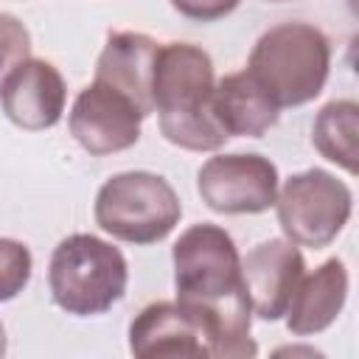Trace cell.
I'll list each match as a JSON object with an SVG mask.
<instances>
[{"label":"cell","mask_w":359,"mask_h":359,"mask_svg":"<svg viewBox=\"0 0 359 359\" xmlns=\"http://www.w3.org/2000/svg\"><path fill=\"white\" fill-rule=\"evenodd\" d=\"M171 258L177 300L202 311L213 325V356H255L258 345L250 337L252 311L233 236L210 222L191 224L180 233Z\"/></svg>","instance_id":"6da1fadb"},{"label":"cell","mask_w":359,"mask_h":359,"mask_svg":"<svg viewBox=\"0 0 359 359\" xmlns=\"http://www.w3.org/2000/svg\"><path fill=\"white\" fill-rule=\"evenodd\" d=\"M213 62L191 42H165L157 48L151 98L160 132L168 143L188 151H216L227 143L213 112Z\"/></svg>","instance_id":"7a4b0ae2"},{"label":"cell","mask_w":359,"mask_h":359,"mask_svg":"<svg viewBox=\"0 0 359 359\" xmlns=\"http://www.w3.org/2000/svg\"><path fill=\"white\" fill-rule=\"evenodd\" d=\"M331 70V42L309 22H280L264 31L247 62V73L278 107L314 101Z\"/></svg>","instance_id":"3957f363"},{"label":"cell","mask_w":359,"mask_h":359,"mask_svg":"<svg viewBox=\"0 0 359 359\" xmlns=\"http://www.w3.org/2000/svg\"><path fill=\"white\" fill-rule=\"evenodd\" d=\"M129 266L109 241L73 233L53 247L48 264V286L53 303L73 317H95L109 311L126 294Z\"/></svg>","instance_id":"277c9868"},{"label":"cell","mask_w":359,"mask_h":359,"mask_svg":"<svg viewBox=\"0 0 359 359\" xmlns=\"http://www.w3.org/2000/svg\"><path fill=\"white\" fill-rule=\"evenodd\" d=\"M93 216L95 224L118 241L157 244L180 224L182 202L165 177L123 171L98 188Z\"/></svg>","instance_id":"5b68a950"},{"label":"cell","mask_w":359,"mask_h":359,"mask_svg":"<svg viewBox=\"0 0 359 359\" xmlns=\"http://www.w3.org/2000/svg\"><path fill=\"white\" fill-rule=\"evenodd\" d=\"M278 224L297 247H328L351 219L353 194L325 168L292 174L275 196Z\"/></svg>","instance_id":"8992f818"},{"label":"cell","mask_w":359,"mask_h":359,"mask_svg":"<svg viewBox=\"0 0 359 359\" xmlns=\"http://www.w3.org/2000/svg\"><path fill=\"white\" fill-rule=\"evenodd\" d=\"M196 191L213 213H264L278 196V168L269 157L255 151L216 154L202 163Z\"/></svg>","instance_id":"52a82bcc"},{"label":"cell","mask_w":359,"mask_h":359,"mask_svg":"<svg viewBox=\"0 0 359 359\" xmlns=\"http://www.w3.org/2000/svg\"><path fill=\"white\" fill-rule=\"evenodd\" d=\"M67 123L70 135L84 151H90L93 157H104L126 151L140 140L143 112L123 93L93 79V84H87L76 95Z\"/></svg>","instance_id":"ba28073f"},{"label":"cell","mask_w":359,"mask_h":359,"mask_svg":"<svg viewBox=\"0 0 359 359\" xmlns=\"http://www.w3.org/2000/svg\"><path fill=\"white\" fill-rule=\"evenodd\" d=\"M213 342L216 334L210 320L180 300L149 303L129 323V351L140 359L213 356Z\"/></svg>","instance_id":"9c48e42d"},{"label":"cell","mask_w":359,"mask_h":359,"mask_svg":"<svg viewBox=\"0 0 359 359\" xmlns=\"http://www.w3.org/2000/svg\"><path fill=\"white\" fill-rule=\"evenodd\" d=\"M306 272L303 252L289 238H266L241 258V283L250 311L261 320H280Z\"/></svg>","instance_id":"30bf717a"},{"label":"cell","mask_w":359,"mask_h":359,"mask_svg":"<svg viewBox=\"0 0 359 359\" xmlns=\"http://www.w3.org/2000/svg\"><path fill=\"white\" fill-rule=\"evenodd\" d=\"M65 101V79L45 59H25L0 87V107L6 118L28 132L56 126L62 121Z\"/></svg>","instance_id":"8fae6325"},{"label":"cell","mask_w":359,"mask_h":359,"mask_svg":"<svg viewBox=\"0 0 359 359\" xmlns=\"http://www.w3.org/2000/svg\"><path fill=\"white\" fill-rule=\"evenodd\" d=\"M157 48H160L157 39H151L149 34L112 31L95 62V81L123 93L143 112V118L154 112L151 81H154Z\"/></svg>","instance_id":"7c38bea8"},{"label":"cell","mask_w":359,"mask_h":359,"mask_svg":"<svg viewBox=\"0 0 359 359\" xmlns=\"http://www.w3.org/2000/svg\"><path fill=\"white\" fill-rule=\"evenodd\" d=\"M348 300V269L339 258L323 261L314 272H303L289 309H286V328L294 337H311L325 331Z\"/></svg>","instance_id":"4fadbf2b"},{"label":"cell","mask_w":359,"mask_h":359,"mask_svg":"<svg viewBox=\"0 0 359 359\" xmlns=\"http://www.w3.org/2000/svg\"><path fill=\"white\" fill-rule=\"evenodd\" d=\"M213 112L227 137H264L280 115V107L247 73H230L213 87Z\"/></svg>","instance_id":"5bb4252c"},{"label":"cell","mask_w":359,"mask_h":359,"mask_svg":"<svg viewBox=\"0 0 359 359\" xmlns=\"http://www.w3.org/2000/svg\"><path fill=\"white\" fill-rule=\"evenodd\" d=\"M359 104L351 98H339V101H328L311 126V143L314 149L337 163L339 168H345L348 174H356L359 168Z\"/></svg>","instance_id":"9a60e30c"},{"label":"cell","mask_w":359,"mask_h":359,"mask_svg":"<svg viewBox=\"0 0 359 359\" xmlns=\"http://www.w3.org/2000/svg\"><path fill=\"white\" fill-rule=\"evenodd\" d=\"M31 250L17 238H0V303L14 300L31 280Z\"/></svg>","instance_id":"2e32d148"},{"label":"cell","mask_w":359,"mask_h":359,"mask_svg":"<svg viewBox=\"0 0 359 359\" xmlns=\"http://www.w3.org/2000/svg\"><path fill=\"white\" fill-rule=\"evenodd\" d=\"M25 59H31V34H28V28L14 14L0 11V87L6 84V79Z\"/></svg>","instance_id":"e0dca14e"},{"label":"cell","mask_w":359,"mask_h":359,"mask_svg":"<svg viewBox=\"0 0 359 359\" xmlns=\"http://www.w3.org/2000/svg\"><path fill=\"white\" fill-rule=\"evenodd\" d=\"M241 0H171V6L194 22H216L238 8Z\"/></svg>","instance_id":"ac0fdd59"},{"label":"cell","mask_w":359,"mask_h":359,"mask_svg":"<svg viewBox=\"0 0 359 359\" xmlns=\"http://www.w3.org/2000/svg\"><path fill=\"white\" fill-rule=\"evenodd\" d=\"M6 353V328H3V323H0V356Z\"/></svg>","instance_id":"d6986e66"},{"label":"cell","mask_w":359,"mask_h":359,"mask_svg":"<svg viewBox=\"0 0 359 359\" xmlns=\"http://www.w3.org/2000/svg\"><path fill=\"white\" fill-rule=\"evenodd\" d=\"M266 3H289V0H266Z\"/></svg>","instance_id":"ffe728a7"}]
</instances>
